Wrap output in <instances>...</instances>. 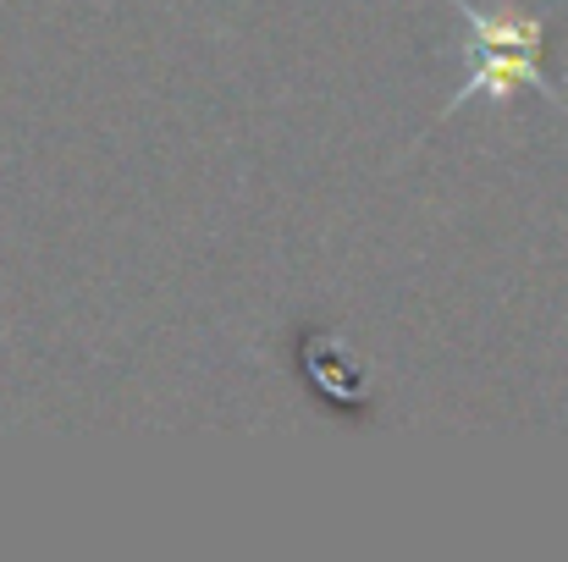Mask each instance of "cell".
<instances>
[{
    "label": "cell",
    "mask_w": 568,
    "mask_h": 562,
    "mask_svg": "<svg viewBox=\"0 0 568 562\" xmlns=\"http://www.w3.org/2000/svg\"><path fill=\"white\" fill-rule=\"evenodd\" d=\"M464 17V83L442 100L436 122L458 116L469 100H514V94H541L568 111V89L547 78V11L525 6H475V0H447Z\"/></svg>",
    "instance_id": "obj_1"
}]
</instances>
